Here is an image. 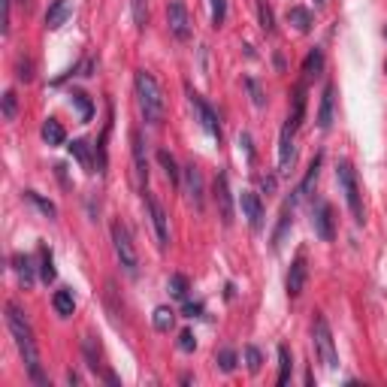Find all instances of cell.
<instances>
[{
  "label": "cell",
  "instance_id": "ffe728a7",
  "mask_svg": "<svg viewBox=\"0 0 387 387\" xmlns=\"http://www.w3.org/2000/svg\"><path fill=\"white\" fill-rule=\"evenodd\" d=\"M70 154L76 158L82 167H85L88 172H94V158H91V145L85 143V139H73L70 143Z\"/></svg>",
  "mask_w": 387,
  "mask_h": 387
},
{
  "label": "cell",
  "instance_id": "4dcf8cb0",
  "mask_svg": "<svg viewBox=\"0 0 387 387\" xmlns=\"http://www.w3.org/2000/svg\"><path fill=\"white\" fill-rule=\"evenodd\" d=\"M303 112H306V91H303V88H296V94H294V112H291V127L296 130L303 125Z\"/></svg>",
  "mask_w": 387,
  "mask_h": 387
},
{
  "label": "cell",
  "instance_id": "83f0119b",
  "mask_svg": "<svg viewBox=\"0 0 387 387\" xmlns=\"http://www.w3.org/2000/svg\"><path fill=\"white\" fill-rule=\"evenodd\" d=\"M39 276H43L46 285L55 282V260H52V251L46 245H39Z\"/></svg>",
  "mask_w": 387,
  "mask_h": 387
},
{
  "label": "cell",
  "instance_id": "60d3db41",
  "mask_svg": "<svg viewBox=\"0 0 387 387\" xmlns=\"http://www.w3.org/2000/svg\"><path fill=\"white\" fill-rule=\"evenodd\" d=\"M245 88L251 91V103L254 106H263V91H260V85L254 79H245Z\"/></svg>",
  "mask_w": 387,
  "mask_h": 387
},
{
  "label": "cell",
  "instance_id": "5bb4252c",
  "mask_svg": "<svg viewBox=\"0 0 387 387\" xmlns=\"http://www.w3.org/2000/svg\"><path fill=\"white\" fill-rule=\"evenodd\" d=\"M240 206H242V218L249 221V227L260 230L263 227V203H260V197L254 191H242Z\"/></svg>",
  "mask_w": 387,
  "mask_h": 387
},
{
  "label": "cell",
  "instance_id": "484cf974",
  "mask_svg": "<svg viewBox=\"0 0 387 387\" xmlns=\"http://www.w3.org/2000/svg\"><path fill=\"white\" fill-rule=\"evenodd\" d=\"M55 312L61 318H70L73 315V309H76V300H73V291H67V287H64V291H57L55 294Z\"/></svg>",
  "mask_w": 387,
  "mask_h": 387
},
{
  "label": "cell",
  "instance_id": "7bdbcfd3",
  "mask_svg": "<svg viewBox=\"0 0 387 387\" xmlns=\"http://www.w3.org/2000/svg\"><path fill=\"white\" fill-rule=\"evenodd\" d=\"M19 79H21V82H30V79H34V73H30V61H28V57H24V61H19Z\"/></svg>",
  "mask_w": 387,
  "mask_h": 387
},
{
  "label": "cell",
  "instance_id": "f546056e",
  "mask_svg": "<svg viewBox=\"0 0 387 387\" xmlns=\"http://www.w3.org/2000/svg\"><path fill=\"white\" fill-rule=\"evenodd\" d=\"M258 19H260L263 34H276V15H273V6H269L267 0H258Z\"/></svg>",
  "mask_w": 387,
  "mask_h": 387
},
{
  "label": "cell",
  "instance_id": "1f68e13d",
  "mask_svg": "<svg viewBox=\"0 0 387 387\" xmlns=\"http://www.w3.org/2000/svg\"><path fill=\"white\" fill-rule=\"evenodd\" d=\"M73 106H76V109H79L82 121H91V115H94V106H91V100H88V94H82V91H73Z\"/></svg>",
  "mask_w": 387,
  "mask_h": 387
},
{
  "label": "cell",
  "instance_id": "2e32d148",
  "mask_svg": "<svg viewBox=\"0 0 387 387\" xmlns=\"http://www.w3.org/2000/svg\"><path fill=\"white\" fill-rule=\"evenodd\" d=\"M321 161H324V158H321V154H315V161L309 163V170H306V179H303V182H300V188H296V191H294V197H291L294 203H300L303 197H309V194H312V188H315V182H318V172H321Z\"/></svg>",
  "mask_w": 387,
  "mask_h": 387
},
{
  "label": "cell",
  "instance_id": "3957f363",
  "mask_svg": "<svg viewBox=\"0 0 387 387\" xmlns=\"http://www.w3.org/2000/svg\"><path fill=\"white\" fill-rule=\"evenodd\" d=\"M312 345H315V357H318L327 369H336V366H339L336 342H333L330 324H327L324 315H315V321H312Z\"/></svg>",
  "mask_w": 387,
  "mask_h": 387
},
{
  "label": "cell",
  "instance_id": "cb8c5ba5",
  "mask_svg": "<svg viewBox=\"0 0 387 387\" xmlns=\"http://www.w3.org/2000/svg\"><path fill=\"white\" fill-rule=\"evenodd\" d=\"M303 73H306L309 79H315L324 73V52L321 48H312V52L306 55V61H303Z\"/></svg>",
  "mask_w": 387,
  "mask_h": 387
},
{
  "label": "cell",
  "instance_id": "9c48e42d",
  "mask_svg": "<svg viewBox=\"0 0 387 387\" xmlns=\"http://www.w3.org/2000/svg\"><path fill=\"white\" fill-rule=\"evenodd\" d=\"M294 134L296 130L291 127V121H285L282 134H278V172L287 176L294 167V158H296V148H294Z\"/></svg>",
  "mask_w": 387,
  "mask_h": 387
},
{
  "label": "cell",
  "instance_id": "7c38bea8",
  "mask_svg": "<svg viewBox=\"0 0 387 387\" xmlns=\"http://www.w3.org/2000/svg\"><path fill=\"white\" fill-rule=\"evenodd\" d=\"M145 206H148V215H152L154 233H158V245H161V249H167V245H170V221H167V212H163V206L154 200V197H145Z\"/></svg>",
  "mask_w": 387,
  "mask_h": 387
},
{
  "label": "cell",
  "instance_id": "8992f818",
  "mask_svg": "<svg viewBox=\"0 0 387 387\" xmlns=\"http://www.w3.org/2000/svg\"><path fill=\"white\" fill-rule=\"evenodd\" d=\"M167 28L179 43H188V39H191V15H188V6L182 0H172L167 6Z\"/></svg>",
  "mask_w": 387,
  "mask_h": 387
},
{
  "label": "cell",
  "instance_id": "ab89813d",
  "mask_svg": "<svg viewBox=\"0 0 387 387\" xmlns=\"http://www.w3.org/2000/svg\"><path fill=\"white\" fill-rule=\"evenodd\" d=\"M179 348H182L185 354H191V351L197 348V339H194L191 330H182V333H179Z\"/></svg>",
  "mask_w": 387,
  "mask_h": 387
},
{
  "label": "cell",
  "instance_id": "f1b7e54d",
  "mask_svg": "<svg viewBox=\"0 0 387 387\" xmlns=\"http://www.w3.org/2000/svg\"><path fill=\"white\" fill-rule=\"evenodd\" d=\"M291 372H294V360H291V351H287L285 348V345H282V348H278V384H287V381H291Z\"/></svg>",
  "mask_w": 387,
  "mask_h": 387
},
{
  "label": "cell",
  "instance_id": "277c9868",
  "mask_svg": "<svg viewBox=\"0 0 387 387\" xmlns=\"http://www.w3.org/2000/svg\"><path fill=\"white\" fill-rule=\"evenodd\" d=\"M336 179L342 185V194H345V203L351 209V218L357 224H363V197H360V185H357V172L348 161H339L336 163Z\"/></svg>",
  "mask_w": 387,
  "mask_h": 387
},
{
  "label": "cell",
  "instance_id": "f35d334b",
  "mask_svg": "<svg viewBox=\"0 0 387 387\" xmlns=\"http://www.w3.org/2000/svg\"><path fill=\"white\" fill-rule=\"evenodd\" d=\"M24 197H28V200H30V203H37V206H39V209H43V212H46V215H48V218H55V206H52V203H48V200H43V197H39L37 191H28V194H24Z\"/></svg>",
  "mask_w": 387,
  "mask_h": 387
},
{
  "label": "cell",
  "instance_id": "836d02e7",
  "mask_svg": "<svg viewBox=\"0 0 387 387\" xmlns=\"http://www.w3.org/2000/svg\"><path fill=\"white\" fill-rule=\"evenodd\" d=\"M167 287H170V294L176 296V300H185V296H188V278L179 276V273L170 276V285H167Z\"/></svg>",
  "mask_w": 387,
  "mask_h": 387
},
{
  "label": "cell",
  "instance_id": "74e56055",
  "mask_svg": "<svg viewBox=\"0 0 387 387\" xmlns=\"http://www.w3.org/2000/svg\"><path fill=\"white\" fill-rule=\"evenodd\" d=\"M245 363H249V372H254V375L260 372V363H263V357H260V351L254 348V345H249V348H245Z\"/></svg>",
  "mask_w": 387,
  "mask_h": 387
},
{
  "label": "cell",
  "instance_id": "7402d4cb",
  "mask_svg": "<svg viewBox=\"0 0 387 387\" xmlns=\"http://www.w3.org/2000/svg\"><path fill=\"white\" fill-rule=\"evenodd\" d=\"M287 21H291L300 34H309L312 30V12L306 6H291V10H287Z\"/></svg>",
  "mask_w": 387,
  "mask_h": 387
},
{
  "label": "cell",
  "instance_id": "44dd1931",
  "mask_svg": "<svg viewBox=\"0 0 387 387\" xmlns=\"http://www.w3.org/2000/svg\"><path fill=\"white\" fill-rule=\"evenodd\" d=\"M158 163L163 167V176H167L170 185H179V182H182V172H179V167H176V158H172L167 148H161V152H158Z\"/></svg>",
  "mask_w": 387,
  "mask_h": 387
},
{
  "label": "cell",
  "instance_id": "30bf717a",
  "mask_svg": "<svg viewBox=\"0 0 387 387\" xmlns=\"http://www.w3.org/2000/svg\"><path fill=\"white\" fill-rule=\"evenodd\" d=\"M130 145H134V176H136V188L145 194L148 185V158H145V143L139 136V130L130 134Z\"/></svg>",
  "mask_w": 387,
  "mask_h": 387
},
{
  "label": "cell",
  "instance_id": "8d00e7d4",
  "mask_svg": "<svg viewBox=\"0 0 387 387\" xmlns=\"http://www.w3.org/2000/svg\"><path fill=\"white\" fill-rule=\"evenodd\" d=\"M82 348H85L88 366H91V369H100V363H97V357H100V348H94V339H91V336H85V342H82Z\"/></svg>",
  "mask_w": 387,
  "mask_h": 387
},
{
  "label": "cell",
  "instance_id": "bcb514c9",
  "mask_svg": "<svg viewBox=\"0 0 387 387\" xmlns=\"http://www.w3.org/2000/svg\"><path fill=\"white\" fill-rule=\"evenodd\" d=\"M315 3H324V0H315Z\"/></svg>",
  "mask_w": 387,
  "mask_h": 387
},
{
  "label": "cell",
  "instance_id": "d590c367",
  "mask_svg": "<svg viewBox=\"0 0 387 387\" xmlns=\"http://www.w3.org/2000/svg\"><path fill=\"white\" fill-rule=\"evenodd\" d=\"M209 3H212V24L221 28L227 19V0H209Z\"/></svg>",
  "mask_w": 387,
  "mask_h": 387
},
{
  "label": "cell",
  "instance_id": "7a4b0ae2",
  "mask_svg": "<svg viewBox=\"0 0 387 387\" xmlns=\"http://www.w3.org/2000/svg\"><path fill=\"white\" fill-rule=\"evenodd\" d=\"M136 103H139V112H143V118L148 121V125L158 127L163 121V115H167V100H163V88L161 82L154 79V73L148 70H139L136 79Z\"/></svg>",
  "mask_w": 387,
  "mask_h": 387
},
{
  "label": "cell",
  "instance_id": "4fadbf2b",
  "mask_svg": "<svg viewBox=\"0 0 387 387\" xmlns=\"http://www.w3.org/2000/svg\"><path fill=\"white\" fill-rule=\"evenodd\" d=\"M182 176H185V197H188V203L200 212L203 209V172L197 170L194 163H188Z\"/></svg>",
  "mask_w": 387,
  "mask_h": 387
},
{
  "label": "cell",
  "instance_id": "6da1fadb",
  "mask_svg": "<svg viewBox=\"0 0 387 387\" xmlns=\"http://www.w3.org/2000/svg\"><path fill=\"white\" fill-rule=\"evenodd\" d=\"M6 327H10L12 339L19 345V354H21L24 366H28L30 378H34L37 384H48V378L43 375V369H39V351H37L34 330H30L28 318H24V312L15 306V303H6Z\"/></svg>",
  "mask_w": 387,
  "mask_h": 387
},
{
  "label": "cell",
  "instance_id": "e0dca14e",
  "mask_svg": "<svg viewBox=\"0 0 387 387\" xmlns=\"http://www.w3.org/2000/svg\"><path fill=\"white\" fill-rule=\"evenodd\" d=\"M333 103H336V88L327 85L324 94H321V109H318V127L327 130L333 125Z\"/></svg>",
  "mask_w": 387,
  "mask_h": 387
},
{
  "label": "cell",
  "instance_id": "d6a6232c",
  "mask_svg": "<svg viewBox=\"0 0 387 387\" xmlns=\"http://www.w3.org/2000/svg\"><path fill=\"white\" fill-rule=\"evenodd\" d=\"M215 360H218V369H221V372H233V369H236V351H233V348H221Z\"/></svg>",
  "mask_w": 387,
  "mask_h": 387
},
{
  "label": "cell",
  "instance_id": "e575fe53",
  "mask_svg": "<svg viewBox=\"0 0 387 387\" xmlns=\"http://www.w3.org/2000/svg\"><path fill=\"white\" fill-rule=\"evenodd\" d=\"M15 115H19V97H15V91H6L3 94V118L15 121Z\"/></svg>",
  "mask_w": 387,
  "mask_h": 387
},
{
  "label": "cell",
  "instance_id": "4316f807",
  "mask_svg": "<svg viewBox=\"0 0 387 387\" xmlns=\"http://www.w3.org/2000/svg\"><path fill=\"white\" fill-rule=\"evenodd\" d=\"M291 215H294V200L282 209V218H278V227H276V233H273V249H278V245H282L285 233H287V227H291V221H294Z\"/></svg>",
  "mask_w": 387,
  "mask_h": 387
},
{
  "label": "cell",
  "instance_id": "b9f144b4",
  "mask_svg": "<svg viewBox=\"0 0 387 387\" xmlns=\"http://www.w3.org/2000/svg\"><path fill=\"white\" fill-rule=\"evenodd\" d=\"M3 3V24H0V30L3 34H10V19H12V0H0Z\"/></svg>",
  "mask_w": 387,
  "mask_h": 387
},
{
  "label": "cell",
  "instance_id": "ba28073f",
  "mask_svg": "<svg viewBox=\"0 0 387 387\" xmlns=\"http://www.w3.org/2000/svg\"><path fill=\"white\" fill-rule=\"evenodd\" d=\"M215 203H218V215L224 221V227H230L236 212H233V194H230L227 172H218V179H215Z\"/></svg>",
  "mask_w": 387,
  "mask_h": 387
},
{
  "label": "cell",
  "instance_id": "5b68a950",
  "mask_svg": "<svg viewBox=\"0 0 387 387\" xmlns=\"http://www.w3.org/2000/svg\"><path fill=\"white\" fill-rule=\"evenodd\" d=\"M112 249H115V258H118L121 269L136 278L139 273V258H136V249H134V240H130V230L121 224V221H115L112 224Z\"/></svg>",
  "mask_w": 387,
  "mask_h": 387
},
{
  "label": "cell",
  "instance_id": "52a82bcc",
  "mask_svg": "<svg viewBox=\"0 0 387 387\" xmlns=\"http://www.w3.org/2000/svg\"><path fill=\"white\" fill-rule=\"evenodd\" d=\"M188 100H191L194 115H197V121L203 125L206 134H209V136H215V139H221V125H218V115H215V109H212V106L206 103L197 91H191V88H188Z\"/></svg>",
  "mask_w": 387,
  "mask_h": 387
},
{
  "label": "cell",
  "instance_id": "8fae6325",
  "mask_svg": "<svg viewBox=\"0 0 387 387\" xmlns=\"http://www.w3.org/2000/svg\"><path fill=\"white\" fill-rule=\"evenodd\" d=\"M306 278H309V267H306V254H296L291 269H287V278H285V287H287V296H300L303 287H306Z\"/></svg>",
  "mask_w": 387,
  "mask_h": 387
},
{
  "label": "cell",
  "instance_id": "ee69618b",
  "mask_svg": "<svg viewBox=\"0 0 387 387\" xmlns=\"http://www.w3.org/2000/svg\"><path fill=\"white\" fill-rule=\"evenodd\" d=\"M185 315H188V318L203 315V303H185Z\"/></svg>",
  "mask_w": 387,
  "mask_h": 387
},
{
  "label": "cell",
  "instance_id": "f6af8a7d",
  "mask_svg": "<svg viewBox=\"0 0 387 387\" xmlns=\"http://www.w3.org/2000/svg\"><path fill=\"white\" fill-rule=\"evenodd\" d=\"M263 191L273 194V191H276V179H267V176H263Z\"/></svg>",
  "mask_w": 387,
  "mask_h": 387
},
{
  "label": "cell",
  "instance_id": "d6986e66",
  "mask_svg": "<svg viewBox=\"0 0 387 387\" xmlns=\"http://www.w3.org/2000/svg\"><path fill=\"white\" fill-rule=\"evenodd\" d=\"M12 269H15V276H19V282L24 287L34 285V260H30L28 254H15V258H12Z\"/></svg>",
  "mask_w": 387,
  "mask_h": 387
},
{
  "label": "cell",
  "instance_id": "9a60e30c",
  "mask_svg": "<svg viewBox=\"0 0 387 387\" xmlns=\"http://www.w3.org/2000/svg\"><path fill=\"white\" fill-rule=\"evenodd\" d=\"M312 224H315V233L321 236L324 242H330L333 240V209H330V203H315V212H312Z\"/></svg>",
  "mask_w": 387,
  "mask_h": 387
},
{
  "label": "cell",
  "instance_id": "7dc6e473",
  "mask_svg": "<svg viewBox=\"0 0 387 387\" xmlns=\"http://www.w3.org/2000/svg\"><path fill=\"white\" fill-rule=\"evenodd\" d=\"M21 3H28V0H21Z\"/></svg>",
  "mask_w": 387,
  "mask_h": 387
},
{
  "label": "cell",
  "instance_id": "ac0fdd59",
  "mask_svg": "<svg viewBox=\"0 0 387 387\" xmlns=\"http://www.w3.org/2000/svg\"><path fill=\"white\" fill-rule=\"evenodd\" d=\"M70 12H73L70 10V0H55V3L48 6V12H46V28L48 30H57L64 21L70 19Z\"/></svg>",
  "mask_w": 387,
  "mask_h": 387
},
{
  "label": "cell",
  "instance_id": "d4e9b609",
  "mask_svg": "<svg viewBox=\"0 0 387 387\" xmlns=\"http://www.w3.org/2000/svg\"><path fill=\"white\" fill-rule=\"evenodd\" d=\"M43 139L48 145H61L64 139H67V134H64V127H61V121L57 118H46V125H43Z\"/></svg>",
  "mask_w": 387,
  "mask_h": 387
},
{
  "label": "cell",
  "instance_id": "603a6c76",
  "mask_svg": "<svg viewBox=\"0 0 387 387\" xmlns=\"http://www.w3.org/2000/svg\"><path fill=\"white\" fill-rule=\"evenodd\" d=\"M152 324H154V330L170 333L172 324H176V312H172L170 306H158L154 309V315H152Z\"/></svg>",
  "mask_w": 387,
  "mask_h": 387
}]
</instances>
